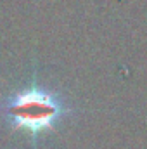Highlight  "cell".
Here are the masks:
<instances>
[{"label": "cell", "instance_id": "1", "mask_svg": "<svg viewBox=\"0 0 147 149\" xmlns=\"http://www.w3.org/2000/svg\"><path fill=\"white\" fill-rule=\"evenodd\" d=\"M9 113L17 128H24L31 135H38L64 114V106L54 94L33 87L12 97Z\"/></svg>", "mask_w": 147, "mask_h": 149}]
</instances>
